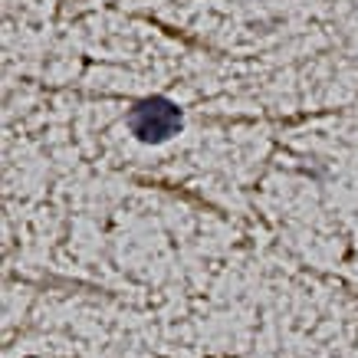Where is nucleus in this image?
<instances>
[{"mask_svg":"<svg viewBox=\"0 0 358 358\" xmlns=\"http://www.w3.org/2000/svg\"><path fill=\"white\" fill-rule=\"evenodd\" d=\"M129 129L145 145H162L181 129V109L162 96L141 99L138 106L129 112Z\"/></svg>","mask_w":358,"mask_h":358,"instance_id":"obj_1","label":"nucleus"}]
</instances>
